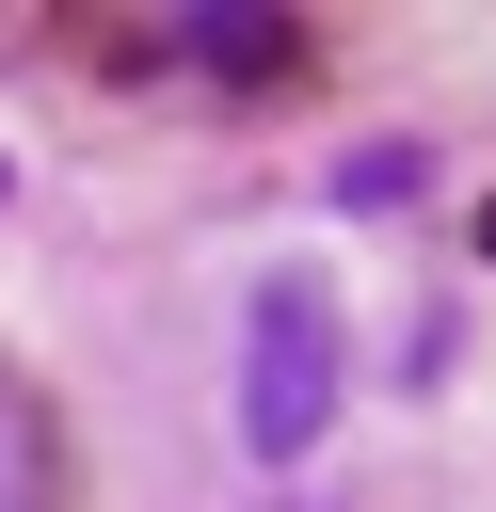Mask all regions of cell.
Wrapping results in <instances>:
<instances>
[{"label": "cell", "mask_w": 496, "mask_h": 512, "mask_svg": "<svg viewBox=\"0 0 496 512\" xmlns=\"http://www.w3.org/2000/svg\"><path fill=\"white\" fill-rule=\"evenodd\" d=\"M320 416H336V304H320V272H272L256 288V336H240V448L256 464H304Z\"/></svg>", "instance_id": "cell-1"}, {"label": "cell", "mask_w": 496, "mask_h": 512, "mask_svg": "<svg viewBox=\"0 0 496 512\" xmlns=\"http://www.w3.org/2000/svg\"><path fill=\"white\" fill-rule=\"evenodd\" d=\"M0 512H48V416L0 384Z\"/></svg>", "instance_id": "cell-2"}, {"label": "cell", "mask_w": 496, "mask_h": 512, "mask_svg": "<svg viewBox=\"0 0 496 512\" xmlns=\"http://www.w3.org/2000/svg\"><path fill=\"white\" fill-rule=\"evenodd\" d=\"M0 192H16V176H0Z\"/></svg>", "instance_id": "cell-3"}]
</instances>
